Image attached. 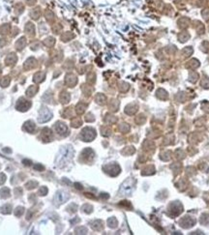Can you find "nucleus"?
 <instances>
[{
	"label": "nucleus",
	"instance_id": "nucleus-15",
	"mask_svg": "<svg viewBox=\"0 0 209 235\" xmlns=\"http://www.w3.org/2000/svg\"><path fill=\"white\" fill-rule=\"evenodd\" d=\"M55 131L56 132L59 134H63L64 133L66 134L67 133V127H66L65 124H63V123H60V122H57L56 124H55Z\"/></svg>",
	"mask_w": 209,
	"mask_h": 235
},
{
	"label": "nucleus",
	"instance_id": "nucleus-30",
	"mask_svg": "<svg viewBox=\"0 0 209 235\" xmlns=\"http://www.w3.org/2000/svg\"><path fill=\"white\" fill-rule=\"evenodd\" d=\"M23 207H18L17 208V210L15 211V216H18V217H19V216H21L22 215V213H23Z\"/></svg>",
	"mask_w": 209,
	"mask_h": 235
},
{
	"label": "nucleus",
	"instance_id": "nucleus-13",
	"mask_svg": "<svg viewBox=\"0 0 209 235\" xmlns=\"http://www.w3.org/2000/svg\"><path fill=\"white\" fill-rule=\"evenodd\" d=\"M65 82H66V84H67L69 87H73L77 83V78L73 74H69V75L66 76Z\"/></svg>",
	"mask_w": 209,
	"mask_h": 235
},
{
	"label": "nucleus",
	"instance_id": "nucleus-3",
	"mask_svg": "<svg viewBox=\"0 0 209 235\" xmlns=\"http://www.w3.org/2000/svg\"><path fill=\"white\" fill-rule=\"evenodd\" d=\"M133 189H134L133 180H132V179H128V180L125 181V182H124V184L122 185L121 190H120V192H121L123 195H130L131 192H132V191H133Z\"/></svg>",
	"mask_w": 209,
	"mask_h": 235
},
{
	"label": "nucleus",
	"instance_id": "nucleus-8",
	"mask_svg": "<svg viewBox=\"0 0 209 235\" xmlns=\"http://www.w3.org/2000/svg\"><path fill=\"white\" fill-rule=\"evenodd\" d=\"M45 79H46V73L44 71H40V72H37L36 74L34 75L33 82L35 83L39 84V83H41V82H44Z\"/></svg>",
	"mask_w": 209,
	"mask_h": 235
},
{
	"label": "nucleus",
	"instance_id": "nucleus-29",
	"mask_svg": "<svg viewBox=\"0 0 209 235\" xmlns=\"http://www.w3.org/2000/svg\"><path fill=\"white\" fill-rule=\"evenodd\" d=\"M46 192H48V189H46V187H42V188H40V190H39L38 194L40 195H46Z\"/></svg>",
	"mask_w": 209,
	"mask_h": 235
},
{
	"label": "nucleus",
	"instance_id": "nucleus-25",
	"mask_svg": "<svg viewBox=\"0 0 209 235\" xmlns=\"http://www.w3.org/2000/svg\"><path fill=\"white\" fill-rule=\"evenodd\" d=\"M61 29H62V26L59 24V23H56V24H53L52 25V32L54 34H58L60 31H61Z\"/></svg>",
	"mask_w": 209,
	"mask_h": 235
},
{
	"label": "nucleus",
	"instance_id": "nucleus-17",
	"mask_svg": "<svg viewBox=\"0 0 209 235\" xmlns=\"http://www.w3.org/2000/svg\"><path fill=\"white\" fill-rule=\"evenodd\" d=\"M23 129H24L25 131H27V132H29V133H33L35 131V129H36V126H35V124L32 121H27L26 123H24Z\"/></svg>",
	"mask_w": 209,
	"mask_h": 235
},
{
	"label": "nucleus",
	"instance_id": "nucleus-9",
	"mask_svg": "<svg viewBox=\"0 0 209 235\" xmlns=\"http://www.w3.org/2000/svg\"><path fill=\"white\" fill-rule=\"evenodd\" d=\"M18 61V57L15 55V53H10L9 55H7L5 58V64L7 66H13Z\"/></svg>",
	"mask_w": 209,
	"mask_h": 235
},
{
	"label": "nucleus",
	"instance_id": "nucleus-11",
	"mask_svg": "<svg viewBox=\"0 0 209 235\" xmlns=\"http://www.w3.org/2000/svg\"><path fill=\"white\" fill-rule=\"evenodd\" d=\"M26 45H27V41H26V38L25 37H21V38H19V39L15 42V48H17V51H22L23 48H24L26 47Z\"/></svg>",
	"mask_w": 209,
	"mask_h": 235
},
{
	"label": "nucleus",
	"instance_id": "nucleus-34",
	"mask_svg": "<svg viewBox=\"0 0 209 235\" xmlns=\"http://www.w3.org/2000/svg\"><path fill=\"white\" fill-rule=\"evenodd\" d=\"M5 178H6L5 175L1 173V174H0V184H3L4 182H5Z\"/></svg>",
	"mask_w": 209,
	"mask_h": 235
},
{
	"label": "nucleus",
	"instance_id": "nucleus-2",
	"mask_svg": "<svg viewBox=\"0 0 209 235\" xmlns=\"http://www.w3.org/2000/svg\"><path fill=\"white\" fill-rule=\"evenodd\" d=\"M31 106V102L26 100L24 98H21L17 103V106H15V109L19 111H26L30 109Z\"/></svg>",
	"mask_w": 209,
	"mask_h": 235
},
{
	"label": "nucleus",
	"instance_id": "nucleus-1",
	"mask_svg": "<svg viewBox=\"0 0 209 235\" xmlns=\"http://www.w3.org/2000/svg\"><path fill=\"white\" fill-rule=\"evenodd\" d=\"M52 112L49 111V109H46V107H42L39 111V118H38V121L40 123H45V122H48L49 120H50V118H52Z\"/></svg>",
	"mask_w": 209,
	"mask_h": 235
},
{
	"label": "nucleus",
	"instance_id": "nucleus-31",
	"mask_svg": "<svg viewBox=\"0 0 209 235\" xmlns=\"http://www.w3.org/2000/svg\"><path fill=\"white\" fill-rule=\"evenodd\" d=\"M25 2L28 6H34L37 3V0H25Z\"/></svg>",
	"mask_w": 209,
	"mask_h": 235
},
{
	"label": "nucleus",
	"instance_id": "nucleus-35",
	"mask_svg": "<svg viewBox=\"0 0 209 235\" xmlns=\"http://www.w3.org/2000/svg\"><path fill=\"white\" fill-rule=\"evenodd\" d=\"M23 163H24V164H26V165H30V164H31V162L30 161H26V160H24L23 161Z\"/></svg>",
	"mask_w": 209,
	"mask_h": 235
},
{
	"label": "nucleus",
	"instance_id": "nucleus-27",
	"mask_svg": "<svg viewBox=\"0 0 209 235\" xmlns=\"http://www.w3.org/2000/svg\"><path fill=\"white\" fill-rule=\"evenodd\" d=\"M96 101H97V103H99V104H101V105H103V104H104V102H106V97H104V95L100 94V95H98L96 97Z\"/></svg>",
	"mask_w": 209,
	"mask_h": 235
},
{
	"label": "nucleus",
	"instance_id": "nucleus-33",
	"mask_svg": "<svg viewBox=\"0 0 209 235\" xmlns=\"http://www.w3.org/2000/svg\"><path fill=\"white\" fill-rule=\"evenodd\" d=\"M44 168H45V167H43L42 164H36V165H35V169H39V170H40V171H43V170H44Z\"/></svg>",
	"mask_w": 209,
	"mask_h": 235
},
{
	"label": "nucleus",
	"instance_id": "nucleus-14",
	"mask_svg": "<svg viewBox=\"0 0 209 235\" xmlns=\"http://www.w3.org/2000/svg\"><path fill=\"white\" fill-rule=\"evenodd\" d=\"M24 31L27 35H29L30 37H33L35 35V25L32 22H27L24 28Z\"/></svg>",
	"mask_w": 209,
	"mask_h": 235
},
{
	"label": "nucleus",
	"instance_id": "nucleus-19",
	"mask_svg": "<svg viewBox=\"0 0 209 235\" xmlns=\"http://www.w3.org/2000/svg\"><path fill=\"white\" fill-rule=\"evenodd\" d=\"M59 100H60V102L62 104H67L69 101H70V95L69 93H67V92H62V93H60L59 95Z\"/></svg>",
	"mask_w": 209,
	"mask_h": 235
},
{
	"label": "nucleus",
	"instance_id": "nucleus-18",
	"mask_svg": "<svg viewBox=\"0 0 209 235\" xmlns=\"http://www.w3.org/2000/svg\"><path fill=\"white\" fill-rule=\"evenodd\" d=\"M45 18H46V21L49 22V23H52V22L54 21V14L50 10H46L45 11Z\"/></svg>",
	"mask_w": 209,
	"mask_h": 235
},
{
	"label": "nucleus",
	"instance_id": "nucleus-10",
	"mask_svg": "<svg viewBox=\"0 0 209 235\" xmlns=\"http://www.w3.org/2000/svg\"><path fill=\"white\" fill-rule=\"evenodd\" d=\"M68 198V195L65 194L63 192H58L57 194L54 196V201L57 202L58 204L63 203L64 201H66V199Z\"/></svg>",
	"mask_w": 209,
	"mask_h": 235
},
{
	"label": "nucleus",
	"instance_id": "nucleus-28",
	"mask_svg": "<svg viewBox=\"0 0 209 235\" xmlns=\"http://www.w3.org/2000/svg\"><path fill=\"white\" fill-rule=\"evenodd\" d=\"M84 110H85V106L83 105V104H79V105L77 106V113H82L84 112Z\"/></svg>",
	"mask_w": 209,
	"mask_h": 235
},
{
	"label": "nucleus",
	"instance_id": "nucleus-21",
	"mask_svg": "<svg viewBox=\"0 0 209 235\" xmlns=\"http://www.w3.org/2000/svg\"><path fill=\"white\" fill-rule=\"evenodd\" d=\"M10 32V25L8 23H5V24H2L0 26V34L1 35H6Z\"/></svg>",
	"mask_w": 209,
	"mask_h": 235
},
{
	"label": "nucleus",
	"instance_id": "nucleus-24",
	"mask_svg": "<svg viewBox=\"0 0 209 235\" xmlns=\"http://www.w3.org/2000/svg\"><path fill=\"white\" fill-rule=\"evenodd\" d=\"M23 11H24V6H23L21 3H18V4L15 6V12L17 14H21Z\"/></svg>",
	"mask_w": 209,
	"mask_h": 235
},
{
	"label": "nucleus",
	"instance_id": "nucleus-22",
	"mask_svg": "<svg viewBox=\"0 0 209 235\" xmlns=\"http://www.w3.org/2000/svg\"><path fill=\"white\" fill-rule=\"evenodd\" d=\"M11 82V79H10V76H4V78L1 79V80H0V85H1L2 87H7L8 85L10 84Z\"/></svg>",
	"mask_w": 209,
	"mask_h": 235
},
{
	"label": "nucleus",
	"instance_id": "nucleus-6",
	"mask_svg": "<svg viewBox=\"0 0 209 235\" xmlns=\"http://www.w3.org/2000/svg\"><path fill=\"white\" fill-rule=\"evenodd\" d=\"M29 15H30V18H32L33 21L39 20V18H40L41 16H42V9H41V7L38 6V7H35V8H33V9H31Z\"/></svg>",
	"mask_w": 209,
	"mask_h": 235
},
{
	"label": "nucleus",
	"instance_id": "nucleus-4",
	"mask_svg": "<svg viewBox=\"0 0 209 235\" xmlns=\"http://www.w3.org/2000/svg\"><path fill=\"white\" fill-rule=\"evenodd\" d=\"M73 155V149L71 148H66L61 151V154L58 157V161H60V163H65L66 161L71 159Z\"/></svg>",
	"mask_w": 209,
	"mask_h": 235
},
{
	"label": "nucleus",
	"instance_id": "nucleus-7",
	"mask_svg": "<svg viewBox=\"0 0 209 235\" xmlns=\"http://www.w3.org/2000/svg\"><path fill=\"white\" fill-rule=\"evenodd\" d=\"M82 137L86 141H90L95 137V132L90 128H86L82 131Z\"/></svg>",
	"mask_w": 209,
	"mask_h": 235
},
{
	"label": "nucleus",
	"instance_id": "nucleus-5",
	"mask_svg": "<svg viewBox=\"0 0 209 235\" xmlns=\"http://www.w3.org/2000/svg\"><path fill=\"white\" fill-rule=\"evenodd\" d=\"M37 60L34 58V57H30V58L27 59L25 62H24V65H23V69H24L25 71H29V70H32V69L36 68L37 66Z\"/></svg>",
	"mask_w": 209,
	"mask_h": 235
},
{
	"label": "nucleus",
	"instance_id": "nucleus-32",
	"mask_svg": "<svg viewBox=\"0 0 209 235\" xmlns=\"http://www.w3.org/2000/svg\"><path fill=\"white\" fill-rule=\"evenodd\" d=\"M39 47H40V44L35 42L33 45H31V49H32V51H36V49L39 48Z\"/></svg>",
	"mask_w": 209,
	"mask_h": 235
},
{
	"label": "nucleus",
	"instance_id": "nucleus-36",
	"mask_svg": "<svg viewBox=\"0 0 209 235\" xmlns=\"http://www.w3.org/2000/svg\"><path fill=\"white\" fill-rule=\"evenodd\" d=\"M0 73H1V67H0Z\"/></svg>",
	"mask_w": 209,
	"mask_h": 235
},
{
	"label": "nucleus",
	"instance_id": "nucleus-16",
	"mask_svg": "<svg viewBox=\"0 0 209 235\" xmlns=\"http://www.w3.org/2000/svg\"><path fill=\"white\" fill-rule=\"evenodd\" d=\"M38 90H39V87L37 85H31V86H29L28 89L26 90V96L29 98H32L38 92Z\"/></svg>",
	"mask_w": 209,
	"mask_h": 235
},
{
	"label": "nucleus",
	"instance_id": "nucleus-26",
	"mask_svg": "<svg viewBox=\"0 0 209 235\" xmlns=\"http://www.w3.org/2000/svg\"><path fill=\"white\" fill-rule=\"evenodd\" d=\"M37 186H38V183L36 182V181H33V180L29 181V182L26 184V188L29 189V190H32V189H34L35 187H37Z\"/></svg>",
	"mask_w": 209,
	"mask_h": 235
},
{
	"label": "nucleus",
	"instance_id": "nucleus-12",
	"mask_svg": "<svg viewBox=\"0 0 209 235\" xmlns=\"http://www.w3.org/2000/svg\"><path fill=\"white\" fill-rule=\"evenodd\" d=\"M42 138L46 142L50 141V140H52V132L49 129H48V128L44 129L42 131Z\"/></svg>",
	"mask_w": 209,
	"mask_h": 235
},
{
	"label": "nucleus",
	"instance_id": "nucleus-20",
	"mask_svg": "<svg viewBox=\"0 0 209 235\" xmlns=\"http://www.w3.org/2000/svg\"><path fill=\"white\" fill-rule=\"evenodd\" d=\"M43 44H44L46 48H52L53 45L55 44V40H54V38H52V37H48L46 39L44 40Z\"/></svg>",
	"mask_w": 209,
	"mask_h": 235
},
{
	"label": "nucleus",
	"instance_id": "nucleus-23",
	"mask_svg": "<svg viewBox=\"0 0 209 235\" xmlns=\"http://www.w3.org/2000/svg\"><path fill=\"white\" fill-rule=\"evenodd\" d=\"M72 38H74V35H73L71 32H65V33H63L61 35V40L63 41V42L70 41V40L72 39Z\"/></svg>",
	"mask_w": 209,
	"mask_h": 235
}]
</instances>
